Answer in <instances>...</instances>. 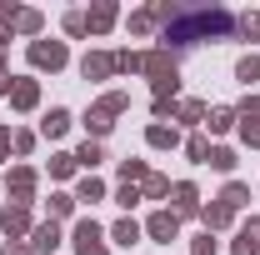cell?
Listing matches in <instances>:
<instances>
[{"label":"cell","mask_w":260,"mask_h":255,"mask_svg":"<svg viewBox=\"0 0 260 255\" xmlns=\"http://www.w3.org/2000/svg\"><path fill=\"white\" fill-rule=\"evenodd\" d=\"M145 75L155 85V100H175V85H180V70H175V55L170 50H145Z\"/></svg>","instance_id":"1"},{"label":"cell","mask_w":260,"mask_h":255,"mask_svg":"<svg viewBox=\"0 0 260 255\" xmlns=\"http://www.w3.org/2000/svg\"><path fill=\"white\" fill-rule=\"evenodd\" d=\"M125 110H130V95H125V90H110V95H100L95 105H90V115H85L90 135H110L115 115H125Z\"/></svg>","instance_id":"2"},{"label":"cell","mask_w":260,"mask_h":255,"mask_svg":"<svg viewBox=\"0 0 260 255\" xmlns=\"http://www.w3.org/2000/svg\"><path fill=\"white\" fill-rule=\"evenodd\" d=\"M35 185H40V175H35L30 165H15V170L5 175V190H10L15 205H30V200H35Z\"/></svg>","instance_id":"3"},{"label":"cell","mask_w":260,"mask_h":255,"mask_svg":"<svg viewBox=\"0 0 260 255\" xmlns=\"http://www.w3.org/2000/svg\"><path fill=\"white\" fill-rule=\"evenodd\" d=\"M65 60H70V55H65V40H35L30 45V65L35 70H60Z\"/></svg>","instance_id":"4"},{"label":"cell","mask_w":260,"mask_h":255,"mask_svg":"<svg viewBox=\"0 0 260 255\" xmlns=\"http://www.w3.org/2000/svg\"><path fill=\"white\" fill-rule=\"evenodd\" d=\"M75 255H110V250H105V230H100L90 215L75 225Z\"/></svg>","instance_id":"5"},{"label":"cell","mask_w":260,"mask_h":255,"mask_svg":"<svg viewBox=\"0 0 260 255\" xmlns=\"http://www.w3.org/2000/svg\"><path fill=\"white\" fill-rule=\"evenodd\" d=\"M145 235H150V240H160V245L180 240V215H175V210H155V215L145 220Z\"/></svg>","instance_id":"6"},{"label":"cell","mask_w":260,"mask_h":255,"mask_svg":"<svg viewBox=\"0 0 260 255\" xmlns=\"http://www.w3.org/2000/svg\"><path fill=\"white\" fill-rule=\"evenodd\" d=\"M0 25H10V30H20V35H35L40 30V10H20V5H0Z\"/></svg>","instance_id":"7"},{"label":"cell","mask_w":260,"mask_h":255,"mask_svg":"<svg viewBox=\"0 0 260 255\" xmlns=\"http://www.w3.org/2000/svg\"><path fill=\"white\" fill-rule=\"evenodd\" d=\"M170 205H175V215H200V190L190 180H180V185H170Z\"/></svg>","instance_id":"8"},{"label":"cell","mask_w":260,"mask_h":255,"mask_svg":"<svg viewBox=\"0 0 260 255\" xmlns=\"http://www.w3.org/2000/svg\"><path fill=\"white\" fill-rule=\"evenodd\" d=\"M80 75H85V80H105V75H115V55H105V50H90V55L80 60Z\"/></svg>","instance_id":"9"},{"label":"cell","mask_w":260,"mask_h":255,"mask_svg":"<svg viewBox=\"0 0 260 255\" xmlns=\"http://www.w3.org/2000/svg\"><path fill=\"white\" fill-rule=\"evenodd\" d=\"M0 230H5V240H20L25 230H35V225H30V210H25V205L5 210V220H0Z\"/></svg>","instance_id":"10"},{"label":"cell","mask_w":260,"mask_h":255,"mask_svg":"<svg viewBox=\"0 0 260 255\" xmlns=\"http://www.w3.org/2000/svg\"><path fill=\"white\" fill-rule=\"evenodd\" d=\"M10 105H15V110H35V105H40V85H35V80H15V85H10Z\"/></svg>","instance_id":"11"},{"label":"cell","mask_w":260,"mask_h":255,"mask_svg":"<svg viewBox=\"0 0 260 255\" xmlns=\"http://www.w3.org/2000/svg\"><path fill=\"white\" fill-rule=\"evenodd\" d=\"M235 255H260V220H245L235 230Z\"/></svg>","instance_id":"12"},{"label":"cell","mask_w":260,"mask_h":255,"mask_svg":"<svg viewBox=\"0 0 260 255\" xmlns=\"http://www.w3.org/2000/svg\"><path fill=\"white\" fill-rule=\"evenodd\" d=\"M55 245H60V225H55V220H45V225H35V230H30V250L45 255V250H55Z\"/></svg>","instance_id":"13"},{"label":"cell","mask_w":260,"mask_h":255,"mask_svg":"<svg viewBox=\"0 0 260 255\" xmlns=\"http://www.w3.org/2000/svg\"><path fill=\"white\" fill-rule=\"evenodd\" d=\"M230 215H235V210H230V205H220V200H215V205H200V220H205V230H210V235H215V230H225Z\"/></svg>","instance_id":"14"},{"label":"cell","mask_w":260,"mask_h":255,"mask_svg":"<svg viewBox=\"0 0 260 255\" xmlns=\"http://www.w3.org/2000/svg\"><path fill=\"white\" fill-rule=\"evenodd\" d=\"M145 140H150L155 150H175V145H180V130H175V125H150Z\"/></svg>","instance_id":"15"},{"label":"cell","mask_w":260,"mask_h":255,"mask_svg":"<svg viewBox=\"0 0 260 255\" xmlns=\"http://www.w3.org/2000/svg\"><path fill=\"white\" fill-rule=\"evenodd\" d=\"M65 130H70V110H60V105H55V110L40 120V135H45V140H55V135H65Z\"/></svg>","instance_id":"16"},{"label":"cell","mask_w":260,"mask_h":255,"mask_svg":"<svg viewBox=\"0 0 260 255\" xmlns=\"http://www.w3.org/2000/svg\"><path fill=\"white\" fill-rule=\"evenodd\" d=\"M175 115H180L185 125H205V115H210V105H205V100H180V105H175Z\"/></svg>","instance_id":"17"},{"label":"cell","mask_w":260,"mask_h":255,"mask_svg":"<svg viewBox=\"0 0 260 255\" xmlns=\"http://www.w3.org/2000/svg\"><path fill=\"white\" fill-rule=\"evenodd\" d=\"M235 120H240V115H235V110H230V105H215V110H210V115H205V125H210V135H225V130L235 125Z\"/></svg>","instance_id":"18"},{"label":"cell","mask_w":260,"mask_h":255,"mask_svg":"<svg viewBox=\"0 0 260 255\" xmlns=\"http://www.w3.org/2000/svg\"><path fill=\"white\" fill-rule=\"evenodd\" d=\"M140 195H145V200H165V195H170V180H165L160 170H150V175L140 180Z\"/></svg>","instance_id":"19"},{"label":"cell","mask_w":260,"mask_h":255,"mask_svg":"<svg viewBox=\"0 0 260 255\" xmlns=\"http://www.w3.org/2000/svg\"><path fill=\"white\" fill-rule=\"evenodd\" d=\"M115 25V5H95V10H85V30H110Z\"/></svg>","instance_id":"20"},{"label":"cell","mask_w":260,"mask_h":255,"mask_svg":"<svg viewBox=\"0 0 260 255\" xmlns=\"http://www.w3.org/2000/svg\"><path fill=\"white\" fill-rule=\"evenodd\" d=\"M220 205H230V210H240V205H250V185H240V180H230L225 190H220Z\"/></svg>","instance_id":"21"},{"label":"cell","mask_w":260,"mask_h":255,"mask_svg":"<svg viewBox=\"0 0 260 255\" xmlns=\"http://www.w3.org/2000/svg\"><path fill=\"white\" fill-rule=\"evenodd\" d=\"M135 70H145V55L140 50H115V75H135Z\"/></svg>","instance_id":"22"},{"label":"cell","mask_w":260,"mask_h":255,"mask_svg":"<svg viewBox=\"0 0 260 255\" xmlns=\"http://www.w3.org/2000/svg\"><path fill=\"white\" fill-rule=\"evenodd\" d=\"M75 200H90V205H95V200H105V180H95V175H85V180L75 185Z\"/></svg>","instance_id":"23"},{"label":"cell","mask_w":260,"mask_h":255,"mask_svg":"<svg viewBox=\"0 0 260 255\" xmlns=\"http://www.w3.org/2000/svg\"><path fill=\"white\" fill-rule=\"evenodd\" d=\"M100 160H105V145H100V140H85V145L75 150V165H90V170H95Z\"/></svg>","instance_id":"24"},{"label":"cell","mask_w":260,"mask_h":255,"mask_svg":"<svg viewBox=\"0 0 260 255\" xmlns=\"http://www.w3.org/2000/svg\"><path fill=\"white\" fill-rule=\"evenodd\" d=\"M110 235H115V245H135V240H140V220H115V230H110Z\"/></svg>","instance_id":"25"},{"label":"cell","mask_w":260,"mask_h":255,"mask_svg":"<svg viewBox=\"0 0 260 255\" xmlns=\"http://www.w3.org/2000/svg\"><path fill=\"white\" fill-rule=\"evenodd\" d=\"M235 35H245V40H260V15H235Z\"/></svg>","instance_id":"26"},{"label":"cell","mask_w":260,"mask_h":255,"mask_svg":"<svg viewBox=\"0 0 260 255\" xmlns=\"http://www.w3.org/2000/svg\"><path fill=\"white\" fill-rule=\"evenodd\" d=\"M185 155L205 165V160H210V140H205V135H190V140H185Z\"/></svg>","instance_id":"27"},{"label":"cell","mask_w":260,"mask_h":255,"mask_svg":"<svg viewBox=\"0 0 260 255\" xmlns=\"http://www.w3.org/2000/svg\"><path fill=\"white\" fill-rule=\"evenodd\" d=\"M235 80H245V85H250V80H260V55H245V60L235 65Z\"/></svg>","instance_id":"28"},{"label":"cell","mask_w":260,"mask_h":255,"mask_svg":"<svg viewBox=\"0 0 260 255\" xmlns=\"http://www.w3.org/2000/svg\"><path fill=\"white\" fill-rule=\"evenodd\" d=\"M205 165H215V170H235V150H230V145H215Z\"/></svg>","instance_id":"29"},{"label":"cell","mask_w":260,"mask_h":255,"mask_svg":"<svg viewBox=\"0 0 260 255\" xmlns=\"http://www.w3.org/2000/svg\"><path fill=\"white\" fill-rule=\"evenodd\" d=\"M50 175H55V180L75 175V155H50Z\"/></svg>","instance_id":"30"},{"label":"cell","mask_w":260,"mask_h":255,"mask_svg":"<svg viewBox=\"0 0 260 255\" xmlns=\"http://www.w3.org/2000/svg\"><path fill=\"white\" fill-rule=\"evenodd\" d=\"M150 25H155V10H135L130 15V30L135 35H150Z\"/></svg>","instance_id":"31"},{"label":"cell","mask_w":260,"mask_h":255,"mask_svg":"<svg viewBox=\"0 0 260 255\" xmlns=\"http://www.w3.org/2000/svg\"><path fill=\"white\" fill-rule=\"evenodd\" d=\"M70 210H75V195H50V220H60Z\"/></svg>","instance_id":"32"},{"label":"cell","mask_w":260,"mask_h":255,"mask_svg":"<svg viewBox=\"0 0 260 255\" xmlns=\"http://www.w3.org/2000/svg\"><path fill=\"white\" fill-rule=\"evenodd\" d=\"M65 35H85V10H70L65 15Z\"/></svg>","instance_id":"33"},{"label":"cell","mask_w":260,"mask_h":255,"mask_svg":"<svg viewBox=\"0 0 260 255\" xmlns=\"http://www.w3.org/2000/svg\"><path fill=\"white\" fill-rule=\"evenodd\" d=\"M115 200H120V205H135V200H145V195H140V185H120V190H115Z\"/></svg>","instance_id":"34"},{"label":"cell","mask_w":260,"mask_h":255,"mask_svg":"<svg viewBox=\"0 0 260 255\" xmlns=\"http://www.w3.org/2000/svg\"><path fill=\"white\" fill-rule=\"evenodd\" d=\"M240 135H245L250 145H260V120H240Z\"/></svg>","instance_id":"35"},{"label":"cell","mask_w":260,"mask_h":255,"mask_svg":"<svg viewBox=\"0 0 260 255\" xmlns=\"http://www.w3.org/2000/svg\"><path fill=\"white\" fill-rule=\"evenodd\" d=\"M0 255H35V250L25 245V240H5V250H0Z\"/></svg>","instance_id":"36"},{"label":"cell","mask_w":260,"mask_h":255,"mask_svg":"<svg viewBox=\"0 0 260 255\" xmlns=\"http://www.w3.org/2000/svg\"><path fill=\"white\" fill-rule=\"evenodd\" d=\"M195 255H215V240H210V230H205V235L195 240Z\"/></svg>","instance_id":"37"},{"label":"cell","mask_w":260,"mask_h":255,"mask_svg":"<svg viewBox=\"0 0 260 255\" xmlns=\"http://www.w3.org/2000/svg\"><path fill=\"white\" fill-rule=\"evenodd\" d=\"M5 150H10V130L0 125V155H5Z\"/></svg>","instance_id":"38"},{"label":"cell","mask_w":260,"mask_h":255,"mask_svg":"<svg viewBox=\"0 0 260 255\" xmlns=\"http://www.w3.org/2000/svg\"><path fill=\"white\" fill-rule=\"evenodd\" d=\"M0 220H5V210H0Z\"/></svg>","instance_id":"39"}]
</instances>
